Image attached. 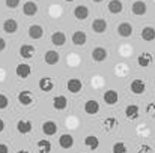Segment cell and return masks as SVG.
Listing matches in <instances>:
<instances>
[{
    "instance_id": "cell-1",
    "label": "cell",
    "mask_w": 155,
    "mask_h": 153,
    "mask_svg": "<svg viewBox=\"0 0 155 153\" xmlns=\"http://www.w3.org/2000/svg\"><path fill=\"white\" fill-rule=\"evenodd\" d=\"M130 90H131L134 95H142V93H145V90H146V84H145L143 80H139V78H137V80L131 81Z\"/></svg>"
},
{
    "instance_id": "cell-2",
    "label": "cell",
    "mask_w": 155,
    "mask_h": 153,
    "mask_svg": "<svg viewBox=\"0 0 155 153\" xmlns=\"http://www.w3.org/2000/svg\"><path fill=\"white\" fill-rule=\"evenodd\" d=\"M131 11H133V14H134V15H137V17H142V15H145V14H146V11H148V6H146V3H145V2H142V0H137V2H134V3H133V6H131Z\"/></svg>"
},
{
    "instance_id": "cell-3",
    "label": "cell",
    "mask_w": 155,
    "mask_h": 153,
    "mask_svg": "<svg viewBox=\"0 0 155 153\" xmlns=\"http://www.w3.org/2000/svg\"><path fill=\"white\" fill-rule=\"evenodd\" d=\"M66 89H68V92H71V93H78V92L83 89V83H81L78 78H71V80H68V83H66Z\"/></svg>"
},
{
    "instance_id": "cell-4",
    "label": "cell",
    "mask_w": 155,
    "mask_h": 153,
    "mask_svg": "<svg viewBox=\"0 0 155 153\" xmlns=\"http://www.w3.org/2000/svg\"><path fill=\"white\" fill-rule=\"evenodd\" d=\"M125 116H127V119H130V120L139 119V116H140V108H139V105H136V104L128 105V107L125 108Z\"/></svg>"
},
{
    "instance_id": "cell-5",
    "label": "cell",
    "mask_w": 155,
    "mask_h": 153,
    "mask_svg": "<svg viewBox=\"0 0 155 153\" xmlns=\"http://www.w3.org/2000/svg\"><path fill=\"white\" fill-rule=\"evenodd\" d=\"M103 99L107 105H114V104H117V101H119V95H117L116 90H107V92H104Z\"/></svg>"
},
{
    "instance_id": "cell-6",
    "label": "cell",
    "mask_w": 155,
    "mask_h": 153,
    "mask_svg": "<svg viewBox=\"0 0 155 153\" xmlns=\"http://www.w3.org/2000/svg\"><path fill=\"white\" fill-rule=\"evenodd\" d=\"M117 33L122 38H130L133 35V26L130 23H120L117 26Z\"/></svg>"
},
{
    "instance_id": "cell-7",
    "label": "cell",
    "mask_w": 155,
    "mask_h": 153,
    "mask_svg": "<svg viewBox=\"0 0 155 153\" xmlns=\"http://www.w3.org/2000/svg\"><path fill=\"white\" fill-rule=\"evenodd\" d=\"M92 59L94 62H104L107 59V50L104 47H95L92 50Z\"/></svg>"
},
{
    "instance_id": "cell-8",
    "label": "cell",
    "mask_w": 155,
    "mask_h": 153,
    "mask_svg": "<svg viewBox=\"0 0 155 153\" xmlns=\"http://www.w3.org/2000/svg\"><path fill=\"white\" fill-rule=\"evenodd\" d=\"M3 30H5V33L12 35V33H15V32L18 30V23H17L14 18H9V20H6V21L3 23Z\"/></svg>"
},
{
    "instance_id": "cell-9",
    "label": "cell",
    "mask_w": 155,
    "mask_h": 153,
    "mask_svg": "<svg viewBox=\"0 0 155 153\" xmlns=\"http://www.w3.org/2000/svg\"><path fill=\"white\" fill-rule=\"evenodd\" d=\"M29 36H30L32 39H41V38L44 36V29H42V26H39V24L30 26V27H29Z\"/></svg>"
},
{
    "instance_id": "cell-10",
    "label": "cell",
    "mask_w": 155,
    "mask_h": 153,
    "mask_svg": "<svg viewBox=\"0 0 155 153\" xmlns=\"http://www.w3.org/2000/svg\"><path fill=\"white\" fill-rule=\"evenodd\" d=\"M17 131H18L20 134H23V135L29 134V132L32 131V122L24 120V119L18 120V122H17Z\"/></svg>"
},
{
    "instance_id": "cell-11",
    "label": "cell",
    "mask_w": 155,
    "mask_h": 153,
    "mask_svg": "<svg viewBox=\"0 0 155 153\" xmlns=\"http://www.w3.org/2000/svg\"><path fill=\"white\" fill-rule=\"evenodd\" d=\"M20 56H21L23 59H26V60L32 59V57L35 56V47H33V45H29V44L21 45V47H20Z\"/></svg>"
},
{
    "instance_id": "cell-12",
    "label": "cell",
    "mask_w": 155,
    "mask_h": 153,
    "mask_svg": "<svg viewBox=\"0 0 155 153\" xmlns=\"http://www.w3.org/2000/svg\"><path fill=\"white\" fill-rule=\"evenodd\" d=\"M107 9L110 14H120L124 11V3L120 0H110L107 5Z\"/></svg>"
},
{
    "instance_id": "cell-13",
    "label": "cell",
    "mask_w": 155,
    "mask_h": 153,
    "mask_svg": "<svg viewBox=\"0 0 155 153\" xmlns=\"http://www.w3.org/2000/svg\"><path fill=\"white\" fill-rule=\"evenodd\" d=\"M39 89H41L44 93L51 92L53 89H54V83H53V80L50 78V77H44V78H41V80H39Z\"/></svg>"
},
{
    "instance_id": "cell-14",
    "label": "cell",
    "mask_w": 155,
    "mask_h": 153,
    "mask_svg": "<svg viewBox=\"0 0 155 153\" xmlns=\"http://www.w3.org/2000/svg\"><path fill=\"white\" fill-rule=\"evenodd\" d=\"M84 111H86V114H89V116H95V114L100 111V104L97 101H94V99L86 101V104H84Z\"/></svg>"
},
{
    "instance_id": "cell-15",
    "label": "cell",
    "mask_w": 155,
    "mask_h": 153,
    "mask_svg": "<svg viewBox=\"0 0 155 153\" xmlns=\"http://www.w3.org/2000/svg\"><path fill=\"white\" fill-rule=\"evenodd\" d=\"M140 36H142V39H143V41H146V42H152V41L155 39V29L154 27H151V26L143 27V29H142Z\"/></svg>"
},
{
    "instance_id": "cell-16",
    "label": "cell",
    "mask_w": 155,
    "mask_h": 153,
    "mask_svg": "<svg viewBox=\"0 0 155 153\" xmlns=\"http://www.w3.org/2000/svg\"><path fill=\"white\" fill-rule=\"evenodd\" d=\"M18 101H20L21 105H24V107L30 105V104L33 102V95H32V92H29V90L20 92V93H18Z\"/></svg>"
},
{
    "instance_id": "cell-17",
    "label": "cell",
    "mask_w": 155,
    "mask_h": 153,
    "mask_svg": "<svg viewBox=\"0 0 155 153\" xmlns=\"http://www.w3.org/2000/svg\"><path fill=\"white\" fill-rule=\"evenodd\" d=\"M17 75L20 77V78H27L30 74H32V68H30V65H27V63H20L18 66H17Z\"/></svg>"
},
{
    "instance_id": "cell-18",
    "label": "cell",
    "mask_w": 155,
    "mask_h": 153,
    "mask_svg": "<svg viewBox=\"0 0 155 153\" xmlns=\"http://www.w3.org/2000/svg\"><path fill=\"white\" fill-rule=\"evenodd\" d=\"M59 146L62 149H71L74 146V138L69 134H63L59 137Z\"/></svg>"
},
{
    "instance_id": "cell-19",
    "label": "cell",
    "mask_w": 155,
    "mask_h": 153,
    "mask_svg": "<svg viewBox=\"0 0 155 153\" xmlns=\"http://www.w3.org/2000/svg\"><path fill=\"white\" fill-rule=\"evenodd\" d=\"M66 105H68V99H66L63 95L54 96V99H53V108H54V110L62 111V110H65V108H66Z\"/></svg>"
},
{
    "instance_id": "cell-20",
    "label": "cell",
    "mask_w": 155,
    "mask_h": 153,
    "mask_svg": "<svg viewBox=\"0 0 155 153\" xmlns=\"http://www.w3.org/2000/svg\"><path fill=\"white\" fill-rule=\"evenodd\" d=\"M42 132H44V135L51 137V135H54V134L57 132V125H56L53 120H47V122L42 125Z\"/></svg>"
},
{
    "instance_id": "cell-21",
    "label": "cell",
    "mask_w": 155,
    "mask_h": 153,
    "mask_svg": "<svg viewBox=\"0 0 155 153\" xmlns=\"http://www.w3.org/2000/svg\"><path fill=\"white\" fill-rule=\"evenodd\" d=\"M92 30H94L95 33H104V32L107 30V21L103 20V18L94 20V23H92Z\"/></svg>"
},
{
    "instance_id": "cell-22",
    "label": "cell",
    "mask_w": 155,
    "mask_h": 153,
    "mask_svg": "<svg viewBox=\"0 0 155 153\" xmlns=\"http://www.w3.org/2000/svg\"><path fill=\"white\" fill-rule=\"evenodd\" d=\"M23 12H24V15H27V17H33V15L38 12V5H36L35 2H26V3L23 5Z\"/></svg>"
},
{
    "instance_id": "cell-23",
    "label": "cell",
    "mask_w": 155,
    "mask_h": 153,
    "mask_svg": "<svg viewBox=\"0 0 155 153\" xmlns=\"http://www.w3.org/2000/svg\"><path fill=\"white\" fill-rule=\"evenodd\" d=\"M74 17H75L77 20H80V21L87 20V17H89V9H87L86 6L80 5V6H77V8L74 9Z\"/></svg>"
},
{
    "instance_id": "cell-24",
    "label": "cell",
    "mask_w": 155,
    "mask_h": 153,
    "mask_svg": "<svg viewBox=\"0 0 155 153\" xmlns=\"http://www.w3.org/2000/svg\"><path fill=\"white\" fill-rule=\"evenodd\" d=\"M51 42H53V45H56V47L65 45V42H66V35H65L63 32H54L51 35Z\"/></svg>"
},
{
    "instance_id": "cell-25",
    "label": "cell",
    "mask_w": 155,
    "mask_h": 153,
    "mask_svg": "<svg viewBox=\"0 0 155 153\" xmlns=\"http://www.w3.org/2000/svg\"><path fill=\"white\" fill-rule=\"evenodd\" d=\"M137 63H139L142 68H148V66L152 63V54H151V53H142V54L137 57Z\"/></svg>"
},
{
    "instance_id": "cell-26",
    "label": "cell",
    "mask_w": 155,
    "mask_h": 153,
    "mask_svg": "<svg viewBox=\"0 0 155 153\" xmlns=\"http://www.w3.org/2000/svg\"><path fill=\"white\" fill-rule=\"evenodd\" d=\"M44 62L47 65H56L59 62V53L54 50H48L45 53V56H44Z\"/></svg>"
},
{
    "instance_id": "cell-27",
    "label": "cell",
    "mask_w": 155,
    "mask_h": 153,
    "mask_svg": "<svg viewBox=\"0 0 155 153\" xmlns=\"http://www.w3.org/2000/svg\"><path fill=\"white\" fill-rule=\"evenodd\" d=\"M84 144H86L87 149L97 150V149L100 147V140H98V137H95V135H89V137L84 138Z\"/></svg>"
},
{
    "instance_id": "cell-28",
    "label": "cell",
    "mask_w": 155,
    "mask_h": 153,
    "mask_svg": "<svg viewBox=\"0 0 155 153\" xmlns=\"http://www.w3.org/2000/svg\"><path fill=\"white\" fill-rule=\"evenodd\" d=\"M86 41H87V36H86L84 32H75V33L72 35V42H74V45L81 47V45L86 44Z\"/></svg>"
},
{
    "instance_id": "cell-29",
    "label": "cell",
    "mask_w": 155,
    "mask_h": 153,
    "mask_svg": "<svg viewBox=\"0 0 155 153\" xmlns=\"http://www.w3.org/2000/svg\"><path fill=\"white\" fill-rule=\"evenodd\" d=\"M36 147H38V152L39 153H50L53 149L51 143L48 140H39L38 144H36Z\"/></svg>"
},
{
    "instance_id": "cell-30",
    "label": "cell",
    "mask_w": 155,
    "mask_h": 153,
    "mask_svg": "<svg viewBox=\"0 0 155 153\" xmlns=\"http://www.w3.org/2000/svg\"><path fill=\"white\" fill-rule=\"evenodd\" d=\"M116 125H117V120H116L114 117H107V119L104 120V129H105V131H111V129H114Z\"/></svg>"
},
{
    "instance_id": "cell-31",
    "label": "cell",
    "mask_w": 155,
    "mask_h": 153,
    "mask_svg": "<svg viewBox=\"0 0 155 153\" xmlns=\"http://www.w3.org/2000/svg\"><path fill=\"white\" fill-rule=\"evenodd\" d=\"M113 153H127V146L122 143V141H117L113 144V149H111Z\"/></svg>"
},
{
    "instance_id": "cell-32",
    "label": "cell",
    "mask_w": 155,
    "mask_h": 153,
    "mask_svg": "<svg viewBox=\"0 0 155 153\" xmlns=\"http://www.w3.org/2000/svg\"><path fill=\"white\" fill-rule=\"evenodd\" d=\"M8 105H9V99H8V96H6V95H3V93H0V110L8 108Z\"/></svg>"
},
{
    "instance_id": "cell-33",
    "label": "cell",
    "mask_w": 155,
    "mask_h": 153,
    "mask_svg": "<svg viewBox=\"0 0 155 153\" xmlns=\"http://www.w3.org/2000/svg\"><path fill=\"white\" fill-rule=\"evenodd\" d=\"M5 5H6L9 9H15V8L20 5V0H5Z\"/></svg>"
},
{
    "instance_id": "cell-34",
    "label": "cell",
    "mask_w": 155,
    "mask_h": 153,
    "mask_svg": "<svg viewBox=\"0 0 155 153\" xmlns=\"http://www.w3.org/2000/svg\"><path fill=\"white\" fill-rule=\"evenodd\" d=\"M146 113H149V116L155 117V102H151L146 105Z\"/></svg>"
},
{
    "instance_id": "cell-35",
    "label": "cell",
    "mask_w": 155,
    "mask_h": 153,
    "mask_svg": "<svg viewBox=\"0 0 155 153\" xmlns=\"http://www.w3.org/2000/svg\"><path fill=\"white\" fill-rule=\"evenodd\" d=\"M137 153H152V149H151L149 146L143 144V146H140V147H139V150H137Z\"/></svg>"
},
{
    "instance_id": "cell-36",
    "label": "cell",
    "mask_w": 155,
    "mask_h": 153,
    "mask_svg": "<svg viewBox=\"0 0 155 153\" xmlns=\"http://www.w3.org/2000/svg\"><path fill=\"white\" fill-rule=\"evenodd\" d=\"M0 153H9V147L6 144H2L0 143Z\"/></svg>"
},
{
    "instance_id": "cell-37",
    "label": "cell",
    "mask_w": 155,
    "mask_h": 153,
    "mask_svg": "<svg viewBox=\"0 0 155 153\" xmlns=\"http://www.w3.org/2000/svg\"><path fill=\"white\" fill-rule=\"evenodd\" d=\"M5 48H6V41L3 38H0V51H3Z\"/></svg>"
},
{
    "instance_id": "cell-38",
    "label": "cell",
    "mask_w": 155,
    "mask_h": 153,
    "mask_svg": "<svg viewBox=\"0 0 155 153\" xmlns=\"http://www.w3.org/2000/svg\"><path fill=\"white\" fill-rule=\"evenodd\" d=\"M3 129H5V122H3V120L0 119V132H2Z\"/></svg>"
},
{
    "instance_id": "cell-39",
    "label": "cell",
    "mask_w": 155,
    "mask_h": 153,
    "mask_svg": "<svg viewBox=\"0 0 155 153\" xmlns=\"http://www.w3.org/2000/svg\"><path fill=\"white\" fill-rule=\"evenodd\" d=\"M17 153H30V152H27V150H20V152H17Z\"/></svg>"
},
{
    "instance_id": "cell-40",
    "label": "cell",
    "mask_w": 155,
    "mask_h": 153,
    "mask_svg": "<svg viewBox=\"0 0 155 153\" xmlns=\"http://www.w3.org/2000/svg\"><path fill=\"white\" fill-rule=\"evenodd\" d=\"M92 2H95V3H100V2H103V0H92Z\"/></svg>"
},
{
    "instance_id": "cell-41",
    "label": "cell",
    "mask_w": 155,
    "mask_h": 153,
    "mask_svg": "<svg viewBox=\"0 0 155 153\" xmlns=\"http://www.w3.org/2000/svg\"><path fill=\"white\" fill-rule=\"evenodd\" d=\"M65 2H74V0H65Z\"/></svg>"
}]
</instances>
